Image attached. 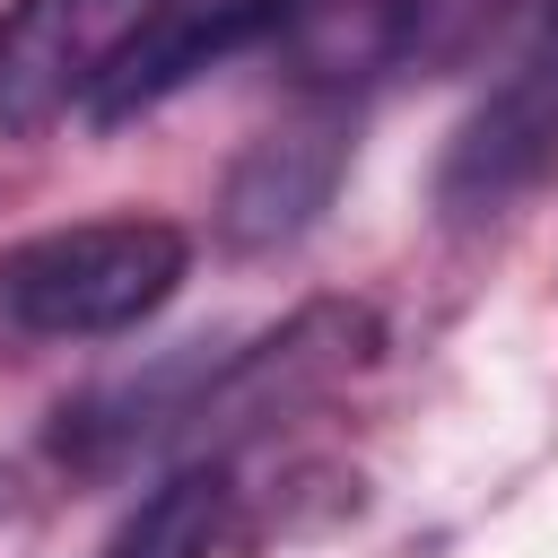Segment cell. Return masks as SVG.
Returning <instances> with one entry per match:
<instances>
[{"instance_id": "6da1fadb", "label": "cell", "mask_w": 558, "mask_h": 558, "mask_svg": "<svg viewBox=\"0 0 558 558\" xmlns=\"http://www.w3.org/2000/svg\"><path fill=\"white\" fill-rule=\"evenodd\" d=\"M192 270V235L174 218H78L0 253V323L35 340H113L148 323Z\"/></svg>"}, {"instance_id": "7a4b0ae2", "label": "cell", "mask_w": 558, "mask_h": 558, "mask_svg": "<svg viewBox=\"0 0 558 558\" xmlns=\"http://www.w3.org/2000/svg\"><path fill=\"white\" fill-rule=\"evenodd\" d=\"M174 0H9L0 9V131L35 140L96 105L122 52Z\"/></svg>"}, {"instance_id": "3957f363", "label": "cell", "mask_w": 558, "mask_h": 558, "mask_svg": "<svg viewBox=\"0 0 558 558\" xmlns=\"http://www.w3.org/2000/svg\"><path fill=\"white\" fill-rule=\"evenodd\" d=\"M558 157V0L532 17L523 52L506 61V78L462 113L445 166H436V209L453 227L497 218L523 183H541Z\"/></svg>"}, {"instance_id": "277c9868", "label": "cell", "mask_w": 558, "mask_h": 558, "mask_svg": "<svg viewBox=\"0 0 558 558\" xmlns=\"http://www.w3.org/2000/svg\"><path fill=\"white\" fill-rule=\"evenodd\" d=\"M349 148H357L349 96H340V87H331V96H305L288 122H270V131L235 157V174H227V192H218V235H227L235 253H279V244H296V235L331 209V192H340V174H349Z\"/></svg>"}, {"instance_id": "5b68a950", "label": "cell", "mask_w": 558, "mask_h": 558, "mask_svg": "<svg viewBox=\"0 0 558 558\" xmlns=\"http://www.w3.org/2000/svg\"><path fill=\"white\" fill-rule=\"evenodd\" d=\"M305 17V0H174L131 52H122V70L96 87V105H87V122H131V113H148V105H166L174 87H192L201 70H218V61H235L244 44H262V35H288Z\"/></svg>"}, {"instance_id": "8992f818", "label": "cell", "mask_w": 558, "mask_h": 558, "mask_svg": "<svg viewBox=\"0 0 558 558\" xmlns=\"http://www.w3.org/2000/svg\"><path fill=\"white\" fill-rule=\"evenodd\" d=\"M227 506H235L227 471H218V462H192V471L157 480V488L122 514V532H113L96 558H218Z\"/></svg>"}]
</instances>
